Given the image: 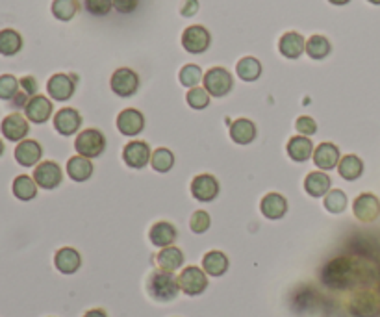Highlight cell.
<instances>
[{"label":"cell","mask_w":380,"mask_h":317,"mask_svg":"<svg viewBox=\"0 0 380 317\" xmlns=\"http://www.w3.org/2000/svg\"><path fill=\"white\" fill-rule=\"evenodd\" d=\"M280 54L288 60H297V58L306 52V41L299 32H286L279 41Z\"/></svg>","instance_id":"obj_23"},{"label":"cell","mask_w":380,"mask_h":317,"mask_svg":"<svg viewBox=\"0 0 380 317\" xmlns=\"http://www.w3.org/2000/svg\"><path fill=\"white\" fill-rule=\"evenodd\" d=\"M324 210L330 214H341L347 208V195L341 190H330L324 195Z\"/></svg>","instance_id":"obj_38"},{"label":"cell","mask_w":380,"mask_h":317,"mask_svg":"<svg viewBox=\"0 0 380 317\" xmlns=\"http://www.w3.org/2000/svg\"><path fill=\"white\" fill-rule=\"evenodd\" d=\"M151 165L156 173H169V171L172 169V165H175V154L165 147L156 148V150L152 153Z\"/></svg>","instance_id":"obj_34"},{"label":"cell","mask_w":380,"mask_h":317,"mask_svg":"<svg viewBox=\"0 0 380 317\" xmlns=\"http://www.w3.org/2000/svg\"><path fill=\"white\" fill-rule=\"evenodd\" d=\"M82 317H108V313L102 308H93V310H87Z\"/></svg>","instance_id":"obj_47"},{"label":"cell","mask_w":380,"mask_h":317,"mask_svg":"<svg viewBox=\"0 0 380 317\" xmlns=\"http://www.w3.org/2000/svg\"><path fill=\"white\" fill-rule=\"evenodd\" d=\"M178 284H180V292H184L188 297H197L206 292L208 275L204 273L203 267H184L182 273L178 275Z\"/></svg>","instance_id":"obj_4"},{"label":"cell","mask_w":380,"mask_h":317,"mask_svg":"<svg viewBox=\"0 0 380 317\" xmlns=\"http://www.w3.org/2000/svg\"><path fill=\"white\" fill-rule=\"evenodd\" d=\"M353 214L360 223H373L380 215V200L373 193H360L353 202Z\"/></svg>","instance_id":"obj_10"},{"label":"cell","mask_w":380,"mask_h":317,"mask_svg":"<svg viewBox=\"0 0 380 317\" xmlns=\"http://www.w3.org/2000/svg\"><path fill=\"white\" fill-rule=\"evenodd\" d=\"M4 154V143H2V139H0V156Z\"/></svg>","instance_id":"obj_49"},{"label":"cell","mask_w":380,"mask_h":317,"mask_svg":"<svg viewBox=\"0 0 380 317\" xmlns=\"http://www.w3.org/2000/svg\"><path fill=\"white\" fill-rule=\"evenodd\" d=\"M112 8V0H86V10L95 17L108 15Z\"/></svg>","instance_id":"obj_42"},{"label":"cell","mask_w":380,"mask_h":317,"mask_svg":"<svg viewBox=\"0 0 380 317\" xmlns=\"http://www.w3.org/2000/svg\"><path fill=\"white\" fill-rule=\"evenodd\" d=\"M0 132L8 141L20 143V141H25V138L30 132V124H28V119L23 117L20 113H10L2 119Z\"/></svg>","instance_id":"obj_11"},{"label":"cell","mask_w":380,"mask_h":317,"mask_svg":"<svg viewBox=\"0 0 380 317\" xmlns=\"http://www.w3.org/2000/svg\"><path fill=\"white\" fill-rule=\"evenodd\" d=\"M147 292L156 302H171L180 293L178 278L172 273L156 269L147 278Z\"/></svg>","instance_id":"obj_2"},{"label":"cell","mask_w":380,"mask_h":317,"mask_svg":"<svg viewBox=\"0 0 380 317\" xmlns=\"http://www.w3.org/2000/svg\"><path fill=\"white\" fill-rule=\"evenodd\" d=\"M112 4L119 13H132L139 4V0H112Z\"/></svg>","instance_id":"obj_44"},{"label":"cell","mask_w":380,"mask_h":317,"mask_svg":"<svg viewBox=\"0 0 380 317\" xmlns=\"http://www.w3.org/2000/svg\"><path fill=\"white\" fill-rule=\"evenodd\" d=\"M204 89L210 93V97H224L228 93L232 91L234 80L232 75L224 69V67H212L206 71L203 78Z\"/></svg>","instance_id":"obj_5"},{"label":"cell","mask_w":380,"mask_h":317,"mask_svg":"<svg viewBox=\"0 0 380 317\" xmlns=\"http://www.w3.org/2000/svg\"><path fill=\"white\" fill-rule=\"evenodd\" d=\"M210 225H212V219H210L208 212H193L191 219H189V228H191V232H195V234H204V232L210 228Z\"/></svg>","instance_id":"obj_41"},{"label":"cell","mask_w":380,"mask_h":317,"mask_svg":"<svg viewBox=\"0 0 380 317\" xmlns=\"http://www.w3.org/2000/svg\"><path fill=\"white\" fill-rule=\"evenodd\" d=\"M203 69L198 65H195V63H188V65H184L182 69H180V72H178V80H180V84H182L184 87H189V89H193V87H197L198 82H203Z\"/></svg>","instance_id":"obj_37"},{"label":"cell","mask_w":380,"mask_h":317,"mask_svg":"<svg viewBox=\"0 0 380 317\" xmlns=\"http://www.w3.org/2000/svg\"><path fill=\"white\" fill-rule=\"evenodd\" d=\"M76 153L84 156V158H99L104 150H106V138L101 130L96 128H87L82 130L75 139Z\"/></svg>","instance_id":"obj_3"},{"label":"cell","mask_w":380,"mask_h":317,"mask_svg":"<svg viewBox=\"0 0 380 317\" xmlns=\"http://www.w3.org/2000/svg\"><path fill=\"white\" fill-rule=\"evenodd\" d=\"M82 115L75 108H61L54 115V128L61 136H72L80 130Z\"/></svg>","instance_id":"obj_18"},{"label":"cell","mask_w":380,"mask_h":317,"mask_svg":"<svg viewBox=\"0 0 380 317\" xmlns=\"http://www.w3.org/2000/svg\"><path fill=\"white\" fill-rule=\"evenodd\" d=\"M25 115L30 123L43 124L46 123L52 115V103L43 95H36L28 101L25 108Z\"/></svg>","instance_id":"obj_19"},{"label":"cell","mask_w":380,"mask_h":317,"mask_svg":"<svg viewBox=\"0 0 380 317\" xmlns=\"http://www.w3.org/2000/svg\"><path fill=\"white\" fill-rule=\"evenodd\" d=\"M295 128L300 136H306V138H312L315 132H317V123L310 115H300L297 121H295Z\"/></svg>","instance_id":"obj_43"},{"label":"cell","mask_w":380,"mask_h":317,"mask_svg":"<svg viewBox=\"0 0 380 317\" xmlns=\"http://www.w3.org/2000/svg\"><path fill=\"white\" fill-rule=\"evenodd\" d=\"M110 86H112V91L115 93L117 97L128 98L136 95V91L139 89V77H137L132 69L121 67V69H117L112 75Z\"/></svg>","instance_id":"obj_7"},{"label":"cell","mask_w":380,"mask_h":317,"mask_svg":"<svg viewBox=\"0 0 380 317\" xmlns=\"http://www.w3.org/2000/svg\"><path fill=\"white\" fill-rule=\"evenodd\" d=\"M115 124L117 130H119L122 136L134 138V136L143 132V128H145V115H143L139 110L127 108V110H122V112L117 115Z\"/></svg>","instance_id":"obj_13"},{"label":"cell","mask_w":380,"mask_h":317,"mask_svg":"<svg viewBox=\"0 0 380 317\" xmlns=\"http://www.w3.org/2000/svg\"><path fill=\"white\" fill-rule=\"evenodd\" d=\"M11 190H13V195H15L19 200H32L36 199L37 195V184L34 176H28V174H19L15 180H13V186H11Z\"/></svg>","instance_id":"obj_32"},{"label":"cell","mask_w":380,"mask_h":317,"mask_svg":"<svg viewBox=\"0 0 380 317\" xmlns=\"http://www.w3.org/2000/svg\"><path fill=\"white\" fill-rule=\"evenodd\" d=\"M203 269L208 276H223L228 271V258L221 251H210L203 258Z\"/></svg>","instance_id":"obj_30"},{"label":"cell","mask_w":380,"mask_h":317,"mask_svg":"<svg viewBox=\"0 0 380 317\" xmlns=\"http://www.w3.org/2000/svg\"><path fill=\"white\" fill-rule=\"evenodd\" d=\"M367 2H371V4H375V6L380 4V0H367Z\"/></svg>","instance_id":"obj_50"},{"label":"cell","mask_w":380,"mask_h":317,"mask_svg":"<svg viewBox=\"0 0 380 317\" xmlns=\"http://www.w3.org/2000/svg\"><path fill=\"white\" fill-rule=\"evenodd\" d=\"M186 101L193 110H204L210 106V93L204 87H193L186 95Z\"/></svg>","instance_id":"obj_40"},{"label":"cell","mask_w":380,"mask_h":317,"mask_svg":"<svg viewBox=\"0 0 380 317\" xmlns=\"http://www.w3.org/2000/svg\"><path fill=\"white\" fill-rule=\"evenodd\" d=\"M20 48H23V37L19 32L13 28L0 30V54L2 56H15Z\"/></svg>","instance_id":"obj_31"},{"label":"cell","mask_w":380,"mask_h":317,"mask_svg":"<svg viewBox=\"0 0 380 317\" xmlns=\"http://www.w3.org/2000/svg\"><path fill=\"white\" fill-rule=\"evenodd\" d=\"M20 84V89L28 95V97H36V93H37V82H36V78L34 77H25V78H20L19 80Z\"/></svg>","instance_id":"obj_45"},{"label":"cell","mask_w":380,"mask_h":317,"mask_svg":"<svg viewBox=\"0 0 380 317\" xmlns=\"http://www.w3.org/2000/svg\"><path fill=\"white\" fill-rule=\"evenodd\" d=\"M306 54L312 60H323L330 54V41L324 36H312L306 41Z\"/></svg>","instance_id":"obj_36"},{"label":"cell","mask_w":380,"mask_h":317,"mask_svg":"<svg viewBox=\"0 0 380 317\" xmlns=\"http://www.w3.org/2000/svg\"><path fill=\"white\" fill-rule=\"evenodd\" d=\"M178 238L177 226L169 223V221H158L151 226L148 231V240L154 247L158 249H165V247H171Z\"/></svg>","instance_id":"obj_17"},{"label":"cell","mask_w":380,"mask_h":317,"mask_svg":"<svg viewBox=\"0 0 380 317\" xmlns=\"http://www.w3.org/2000/svg\"><path fill=\"white\" fill-rule=\"evenodd\" d=\"M19 80L13 75H2L0 77V101H13L19 93Z\"/></svg>","instance_id":"obj_39"},{"label":"cell","mask_w":380,"mask_h":317,"mask_svg":"<svg viewBox=\"0 0 380 317\" xmlns=\"http://www.w3.org/2000/svg\"><path fill=\"white\" fill-rule=\"evenodd\" d=\"M314 164L319 167L321 171H332L338 167L340 164V148L336 147L334 143H329V141H324V143L317 145L314 148Z\"/></svg>","instance_id":"obj_20"},{"label":"cell","mask_w":380,"mask_h":317,"mask_svg":"<svg viewBox=\"0 0 380 317\" xmlns=\"http://www.w3.org/2000/svg\"><path fill=\"white\" fill-rule=\"evenodd\" d=\"M15 162L23 167H36L41 164V156H43V147L37 143L36 139H25L15 147Z\"/></svg>","instance_id":"obj_16"},{"label":"cell","mask_w":380,"mask_h":317,"mask_svg":"<svg viewBox=\"0 0 380 317\" xmlns=\"http://www.w3.org/2000/svg\"><path fill=\"white\" fill-rule=\"evenodd\" d=\"M67 174L75 182H86V180L91 179L93 174L91 160L76 154V156L69 158V162H67Z\"/></svg>","instance_id":"obj_27"},{"label":"cell","mask_w":380,"mask_h":317,"mask_svg":"<svg viewBox=\"0 0 380 317\" xmlns=\"http://www.w3.org/2000/svg\"><path fill=\"white\" fill-rule=\"evenodd\" d=\"M191 195L193 199L198 202H212L217 199L219 195V182L213 174H197L191 180Z\"/></svg>","instance_id":"obj_12"},{"label":"cell","mask_w":380,"mask_h":317,"mask_svg":"<svg viewBox=\"0 0 380 317\" xmlns=\"http://www.w3.org/2000/svg\"><path fill=\"white\" fill-rule=\"evenodd\" d=\"M34 180H36L37 188H43V190H56L58 186L61 184L63 180V173H61L60 165L52 160H46V162H41L36 165L34 169Z\"/></svg>","instance_id":"obj_9"},{"label":"cell","mask_w":380,"mask_h":317,"mask_svg":"<svg viewBox=\"0 0 380 317\" xmlns=\"http://www.w3.org/2000/svg\"><path fill=\"white\" fill-rule=\"evenodd\" d=\"M156 261L160 269L169 273H175L177 269L184 266V252L178 249V247H165L162 251L158 252Z\"/></svg>","instance_id":"obj_28"},{"label":"cell","mask_w":380,"mask_h":317,"mask_svg":"<svg viewBox=\"0 0 380 317\" xmlns=\"http://www.w3.org/2000/svg\"><path fill=\"white\" fill-rule=\"evenodd\" d=\"M54 266L61 275H75L82 266L80 252L72 247H61L54 254Z\"/></svg>","instance_id":"obj_21"},{"label":"cell","mask_w":380,"mask_h":317,"mask_svg":"<svg viewBox=\"0 0 380 317\" xmlns=\"http://www.w3.org/2000/svg\"><path fill=\"white\" fill-rule=\"evenodd\" d=\"M350 313L356 317H376L380 313V297L371 292H358L350 301Z\"/></svg>","instance_id":"obj_14"},{"label":"cell","mask_w":380,"mask_h":317,"mask_svg":"<svg viewBox=\"0 0 380 317\" xmlns=\"http://www.w3.org/2000/svg\"><path fill=\"white\" fill-rule=\"evenodd\" d=\"M338 173L343 180L347 182H355L362 176L364 173V162H362L358 156L355 154H347L343 158L340 160V164H338Z\"/></svg>","instance_id":"obj_29"},{"label":"cell","mask_w":380,"mask_h":317,"mask_svg":"<svg viewBox=\"0 0 380 317\" xmlns=\"http://www.w3.org/2000/svg\"><path fill=\"white\" fill-rule=\"evenodd\" d=\"M260 212L271 221L282 219L288 212V200L280 193H267L260 202Z\"/></svg>","instance_id":"obj_22"},{"label":"cell","mask_w":380,"mask_h":317,"mask_svg":"<svg viewBox=\"0 0 380 317\" xmlns=\"http://www.w3.org/2000/svg\"><path fill=\"white\" fill-rule=\"evenodd\" d=\"M78 10H80L78 0H54L52 2V15L56 17L58 21H71L78 13Z\"/></svg>","instance_id":"obj_35"},{"label":"cell","mask_w":380,"mask_h":317,"mask_svg":"<svg viewBox=\"0 0 380 317\" xmlns=\"http://www.w3.org/2000/svg\"><path fill=\"white\" fill-rule=\"evenodd\" d=\"M210 43H212V36L204 26L193 25L184 30L182 46L189 54H203L210 48Z\"/></svg>","instance_id":"obj_6"},{"label":"cell","mask_w":380,"mask_h":317,"mask_svg":"<svg viewBox=\"0 0 380 317\" xmlns=\"http://www.w3.org/2000/svg\"><path fill=\"white\" fill-rule=\"evenodd\" d=\"M321 278H323L324 286L330 287V290H347L356 280L355 261L347 256L334 258L324 266Z\"/></svg>","instance_id":"obj_1"},{"label":"cell","mask_w":380,"mask_h":317,"mask_svg":"<svg viewBox=\"0 0 380 317\" xmlns=\"http://www.w3.org/2000/svg\"><path fill=\"white\" fill-rule=\"evenodd\" d=\"M151 147H148L147 141H141V139H134L122 148V162L132 169H143L145 165L151 164Z\"/></svg>","instance_id":"obj_8"},{"label":"cell","mask_w":380,"mask_h":317,"mask_svg":"<svg viewBox=\"0 0 380 317\" xmlns=\"http://www.w3.org/2000/svg\"><path fill=\"white\" fill-rule=\"evenodd\" d=\"M314 143L312 139L306 138V136H293V138L288 141V156L293 160L295 164H303L306 160H310V156H314Z\"/></svg>","instance_id":"obj_24"},{"label":"cell","mask_w":380,"mask_h":317,"mask_svg":"<svg viewBox=\"0 0 380 317\" xmlns=\"http://www.w3.org/2000/svg\"><path fill=\"white\" fill-rule=\"evenodd\" d=\"M304 191L310 197H324L330 191V176L324 174V171H314V173L306 174L304 179Z\"/></svg>","instance_id":"obj_26"},{"label":"cell","mask_w":380,"mask_h":317,"mask_svg":"<svg viewBox=\"0 0 380 317\" xmlns=\"http://www.w3.org/2000/svg\"><path fill=\"white\" fill-rule=\"evenodd\" d=\"M198 11V0H184L180 6V13L184 17H193Z\"/></svg>","instance_id":"obj_46"},{"label":"cell","mask_w":380,"mask_h":317,"mask_svg":"<svg viewBox=\"0 0 380 317\" xmlns=\"http://www.w3.org/2000/svg\"><path fill=\"white\" fill-rule=\"evenodd\" d=\"M46 91H49L51 98H54L58 103H65L75 95V80L63 72L52 75L46 82Z\"/></svg>","instance_id":"obj_15"},{"label":"cell","mask_w":380,"mask_h":317,"mask_svg":"<svg viewBox=\"0 0 380 317\" xmlns=\"http://www.w3.org/2000/svg\"><path fill=\"white\" fill-rule=\"evenodd\" d=\"M256 138V124L251 119H236L230 124V139L238 145L253 143Z\"/></svg>","instance_id":"obj_25"},{"label":"cell","mask_w":380,"mask_h":317,"mask_svg":"<svg viewBox=\"0 0 380 317\" xmlns=\"http://www.w3.org/2000/svg\"><path fill=\"white\" fill-rule=\"evenodd\" d=\"M329 2L334 6H345V4H349L350 0H329Z\"/></svg>","instance_id":"obj_48"},{"label":"cell","mask_w":380,"mask_h":317,"mask_svg":"<svg viewBox=\"0 0 380 317\" xmlns=\"http://www.w3.org/2000/svg\"><path fill=\"white\" fill-rule=\"evenodd\" d=\"M236 72L238 77L243 80V82H254L258 80L260 75H262V63L253 56H245L241 58L236 65Z\"/></svg>","instance_id":"obj_33"}]
</instances>
